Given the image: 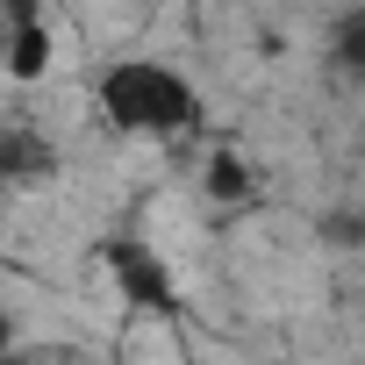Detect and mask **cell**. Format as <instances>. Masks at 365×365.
I'll use <instances>...</instances> for the list:
<instances>
[{
    "instance_id": "cell-2",
    "label": "cell",
    "mask_w": 365,
    "mask_h": 365,
    "mask_svg": "<svg viewBox=\"0 0 365 365\" xmlns=\"http://www.w3.org/2000/svg\"><path fill=\"white\" fill-rule=\"evenodd\" d=\"M108 279H115L122 301L143 308V315H172V308H179L172 272H165V258H158L150 244H108Z\"/></svg>"
},
{
    "instance_id": "cell-3",
    "label": "cell",
    "mask_w": 365,
    "mask_h": 365,
    "mask_svg": "<svg viewBox=\"0 0 365 365\" xmlns=\"http://www.w3.org/2000/svg\"><path fill=\"white\" fill-rule=\"evenodd\" d=\"M201 187H208V201L237 208V201L251 194V172H244V158H237V150H208V165H201Z\"/></svg>"
},
{
    "instance_id": "cell-1",
    "label": "cell",
    "mask_w": 365,
    "mask_h": 365,
    "mask_svg": "<svg viewBox=\"0 0 365 365\" xmlns=\"http://www.w3.org/2000/svg\"><path fill=\"white\" fill-rule=\"evenodd\" d=\"M93 115L115 136H129V143H165V136H187L201 122V93H194V79L179 72L172 58L129 51V58H108L101 65Z\"/></svg>"
}]
</instances>
